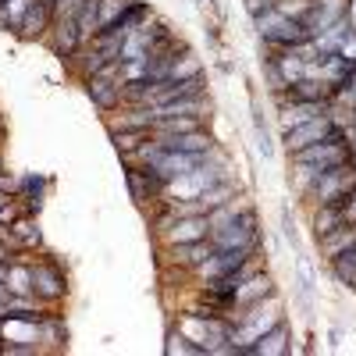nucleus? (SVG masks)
Listing matches in <instances>:
<instances>
[{"label": "nucleus", "mask_w": 356, "mask_h": 356, "mask_svg": "<svg viewBox=\"0 0 356 356\" xmlns=\"http://www.w3.org/2000/svg\"><path fill=\"white\" fill-rule=\"evenodd\" d=\"M54 25V8H50V0H29L25 4V15H22V33L25 36H40L47 33V29Z\"/></svg>", "instance_id": "4468645a"}, {"label": "nucleus", "mask_w": 356, "mask_h": 356, "mask_svg": "<svg viewBox=\"0 0 356 356\" xmlns=\"http://www.w3.org/2000/svg\"><path fill=\"white\" fill-rule=\"evenodd\" d=\"M253 250L257 246H235V250H214L211 257H207L196 271L203 278H214V275H228V271H239V267H246L253 260Z\"/></svg>", "instance_id": "423d86ee"}, {"label": "nucleus", "mask_w": 356, "mask_h": 356, "mask_svg": "<svg viewBox=\"0 0 356 356\" xmlns=\"http://www.w3.org/2000/svg\"><path fill=\"white\" fill-rule=\"evenodd\" d=\"M50 4H54V0H50Z\"/></svg>", "instance_id": "a19ab883"}, {"label": "nucleus", "mask_w": 356, "mask_h": 356, "mask_svg": "<svg viewBox=\"0 0 356 356\" xmlns=\"http://www.w3.org/2000/svg\"><path fill=\"white\" fill-rule=\"evenodd\" d=\"M328 111V104H314V100H292V104H282V129H296V125H303L310 122V118L324 114Z\"/></svg>", "instance_id": "f3484780"}, {"label": "nucleus", "mask_w": 356, "mask_h": 356, "mask_svg": "<svg viewBox=\"0 0 356 356\" xmlns=\"http://www.w3.org/2000/svg\"><path fill=\"white\" fill-rule=\"evenodd\" d=\"M86 97L93 100L100 111H114L118 104L125 100L122 79H114V75H93V79H86Z\"/></svg>", "instance_id": "1a4fd4ad"}, {"label": "nucleus", "mask_w": 356, "mask_h": 356, "mask_svg": "<svg viewBox=\"0 0 356 356\" xmlns=\"http://www.w3.org/2000/svg\"><path fill=\"white\" fill-rule=\"evenodd\" d=\"M65 292H68V285H65L61 267L50 264V260L33 264V296H40V300H47V303H54V300H61Z\"/></svg>", "instance_id": "0eeeda50"}, {"label": "nucleus", "mask_w": 356, "mask_h": 356, "mask_svg": "<svg viewBox=\"0 0 356 356\" xmlns=\"http://www.w3.org/2000/svg\"><path fill=\"white\" fill-rule=\"evenodd\" d=\"M332 129H335V122H332V114H328V111L317 114V118H310V122H303V125L289 129V132H285V146H289V154H296V150H307V146L321 143V139L328 136Z\"/></svg>", "instance_id": "39448f33"}, {"label": "nucleus", "mask_w": 356, "mask_h": 356, "mask_svg": "<svg viewBox=\"0 0 356 356\" xmlns=\"http://www.w3.org/2000/svg\"><path fill=\"white\" fill-rule=\"evenodd\" d=\"M125 182H129V193L136 203H146V200H157L164 193V182L150 171V168H125Z\"/></svg>", "instance_id": "9b49d317"}, {"label": "nucleus", "mask_w": 356, "mask_h": 356, "mask_svg": "<svg viewBox=\"0 0 356 356\" xmlns=\"http://www.w3.org/2000/svg\"><path fill=\"white\" fill-rule=\"evenodd\" d=\"M349 125H356V107H349Z\"/></svg>", "instance_id": "72a5a7b5"}, {"label": "nucleus", "mask_w": 356, "mask_h": 356, "mask_svg": "<svg viewBox=\"0 0 356 356\" xmlns=\"http://www.w3.org/2000/svg\"><path fill=\"white\" fill-rule=\"evenodd\" d=\"M253 136H257V154L264 161H271L275 157V143H271V132H267L264 118H260V107H253Z\"/></svg>", "instance_id": "393cba45"}, {"label": "nucleus", "mask_w": 356, "mask_h": 356, "mask_svg": "<svg viewBox=\"0 0 356 356\" xmlns=\"http://www.w3.org/2000/svg\"><path fill=\"white\" fill-rule=\"evenodd\" d=\"M282 235H285V243H289L296 253H303V243H300V228H296V221H292V211H289V207H282Z\"/></svg>", "instance_id": "c85d7f7f"}, {"label": "nucleus", "mask_w": 356, "mask_h": 356, "mask_svg": "<svg viewBox=\"0 0 356 356\" xmlns=\"http://www.w3.org/2000/svg\"><path fill=\"white\" fill-rule=\"evenodd\" d=\"M200 4H203V0H200Z\"/></svg>", "instance_id": "ea45409f"}, {"label": "nucleus", "mask_w": 356, "mask_h": 356, "mask_svg": "<svg viewBox=\"0 0 356 356\" xmlns=\"http://www.w3.org/2000/svg\"><path fill=\"white\" fill-rule=\"evenodd\" d=\"M211 253H214V243H211V239H196V243H175V246H168V250H164V257H168V260L182 264V267H193V271H196V267H200L207 257H211Z\"/></svg>", "instance_id": "f8f14e48"}, {"label": "nucleus", "mask_w": 356, "mask_h": 356, "mask_svg": "<svg viewBox=\"0 0 356 356\" xmlns=\"http://www.w3.org/2000/svg\"><path fill=\"white\" fill-rule=\"evenodd\" d=\"M200 72H203V68H200V61H196V57H193V54L186 50V54L178 57L175 65H171L168 79H171V82H178V79H193V75H200Z\"/></svg>", "instance_id": "a878e982"}, {"label": "nucleus", "mask_w": 356, "mask_h": 356, "mask_svg": "<svg viewBox=\"0 0 356 356\" xmlns=\"http://www.w3.org/2000/svg\"><path fill=\"white\" fill-rule=\"evenodd\" d=\"M0 342H4V335H0ZM0 353H4V346H0Z\"/></svg>", "instance_id": "4c0bfd02"}, {"label": "nucleus", "mask_w": 356, "mask_h": 356, "mask_svg": "<svg viewBox=\"0 0 356 356\" xmlns=\"http://www.w3.org/2000/svg\"><path fill=\"white\" fill-rule=\"evenodd\" d=\"M328 264H332L335 278H339L346 289L356 292V257H353V253H342V257H335V260H328Z\"/></svg>", "instance_id": "b1692460"}, {"label": "nucleus", "mask_w": 356, "mask_h": 356, "mask_svg": "<svg viewBox=\"0 0 356 356\" xmlns=\"http://www.w3.org/2000/svg\"><path fill=\"white\" fill-rule=\"evenodd\" d=\"M8 239H11V243H18V246H40V243H43V235H40L36 221L22 218V221H11V232H8Z\"/></svg>", "instance_id": "412c9836"}, {"label": "nucleus", "mask_w": 356, "mask_h": 356, "mask_svg": "<svg viewBox=\"0 0 356 356\" xmlns=\"http://www.w3.org/2000/svg\"><path fill=\"white\" fill-rule=\"evenodd\" d=\"M54 50L61 57H75L79 47H82V36H79V22L75 18H54Z\"/></svg>", "instance_id": "dca6fc26"}, {"label": "nucleus", "mask_w": 356, "mask_h": 356, "mask_svg": "<svg viewBox=\"0 0 356 356\" xmlns=\"http://www.w3.org/2000/svg\"><path fill=\"white\" fill-rule=\"evenodd\" d=\"M8 271H11V264H0V282L8 285Z\"/></svg>", "instance_id": "473e14b6"}, {"label": "nucleus", "mask_w": 356, "mask_h": 356, "mask_svg": "<svg viewBox=\"0 0 356 356\" xmlns=\"http://www.w3.org/2000/svg\"><path fill=\"white\" fill-rule=\"evenodd\" d=\"M275 8H278V0H246V11H250V18H260V15L275 11Z\"/></svg>", "instance_id": "7c9ffc66"}, {"label": "nucleus", "mask_w": 356, "mask_h": 356, "mask_svg": "<svg viewBox=\"0 0 356 356\" xmlns=\"http://www.w3.org/2000/svg\"><path fill=\"white\" fill-rule=\"evenodd\" d=\"M264 300H275V278L264 275V271H253L239 285V292H235V307L232 310H250V307H257Z\"/></svg>", "instance_id": "6e6552de"}, {"label": "nucleus", "mask_w": 356, "mask_h": 356, "mask_svg": "<svg viewBox=\"0 0 356 356\" xmlns=\"http://www.w3.org/2000/svg\"><path fill=\"white\" fill-rule=\"evenodd\" d=\"M285 353H292V339H289V328L282 321L250 346V356H285Z\"/></svg>", "instance_id": "ddd939ff"}, {"label": "nucleus", "mask_w": 356, "mask_h": 356, "mask_svg": "<svg viewBox=\"0 0 356 356\" xmlns=\"http://www.w3.org/2000/svg\"><path fill=\"white\" fill-rule=\"evenodd\" d=\"M339 225H346L342 203H321L314 211V235H317V239H321V235H328V232H335Z\"/></svg>", "instance_id": "aec40b11"}, {"label": "nucleus", "mask_w": 356, "mask_h": 356, "mask_svg": "<svg viewBox=\"0 0 356 356\" xmlns=\"http://www.w3.org/2000/svg\"><path fill=\"white\" fill-rule=\"evenodd\" d=\"M161 235H164V246L211 239V221H207V214H186V218L164 214L161 218Z\"/></svg>", "instance_id": "20e7f679"}, {"label": "nucleus", "mask_w": 356, "mask_h": 356, "mask_svg": "<svg viewBox=\"0 0 356 356\" xmlns=\"http://www.w3.org/2000/svg\"><path fill=\"white\" fill-rule=\"evenodd\" d=\"M154 136V129H111V139H114V150L122 157H132L139 146Z\"/></svg>", "instance_id": "6ab92c4d"}, {"label": "nucleus", "mask_w": 356, "mask_h": 356, "mask_svg": "<svg viewBox=\"0 0 356 356\" xmlns=\"http://www.w3.org/2000/svg\"><path fill=\"white\" fill-rule=\"evenodd\" d=\"M22 189H25V200H29V211H40V193L47 189V178L25 175V178H22Z\"/></svg>", "instance_id": "cd10ccee"}, {"label": "nucleus", "mask_w": 356, "mask_h": 356, "mask_svg": "<svg viewBox=\"0 0 356 356\" xmlns=\"http://www.w3.org/2000/svg\"><path fill=\"white\" fill-rule=\"evenodd\" d=\"M349 164H353V171H356V157H353V161H349Z\"/></svg>", "instance_id": "e433bc0d"}, {"label": "nucleus", "mask_w": 356, "mask_h": 356, "mask_svg": "<svg viewBox=\"0 0 356 356\" xmlns=\"http://www.w3.org/2000/svg\"><path fill=\"white\" fill-rule=\"evenodd\" d=\"M161 143V150H175V154H211L214 150V136L207 129L196 132H178V136H154Z\"/></svg>", "instance_id": "9d476101"}, {"label": "nucleus", "mask_w": 356, "mask_h": 356, "mask_svg": "<svg viewBox=\"0 0 356 356\" xmlns=\"http://www.w3.org/2000/svg\"><path fill=\"white\" fill-rule=\"evenodd\" d=\"M164 353H168V356H207V353H203L189 335H182V332H168Z\"/></svg>", "instance_id": "4be33fe9"}, {"label": "nucleus", "mask_w": 356, "mask_h": 356, "mask_svg": "<svg viewBox=\"0 0 356 356\" xmlns=\"http://www.w3.org/2000/svg\"><path fill=\"white\" fill-rule=\"evenodd\" d=\"M342 211H346V221H356V189L346 196V203H342Z\"/></svg>", "instance_id": "2f4dec72"}, {"label": "nucleus", "mask_w": 356, "mask_h": 356, "mask_svg": "<svg viewBox=\"0 0 356 356\" xmlns=\"http://www.w3.org/2000/svg\"><path fill=\"white\" fill-rule=\"evenodd\" d=\"M253 22H257L260 40H264V43H275V47H300V43L314 40V33L307 29L303 18H289V15H282L278 8L267 11V15H260V18H253Z\"/></svg>", "instance_id": "f257e3e1"}, {"label": "nucleus", "mask_w": 356, "mask_h": 356, "mask_svg": "<svg viewBox=\"0 0 356 356\" xmlns=\"http://www.w3.org/2000/svg\"><path fill=\"white\" fill-rule=\"evenodd\" d=\"M296 300H300L303 310H310L314 303V267H310V257L307 253H296Z\"/></svg>", "instance_id": "a211bd4d"}, {"label": "nucleus", "mask_w": 356, "mask_h": 356, "mask_svg": "<svg viewBox=\"0 0 356 356\" xmlns=\"http://www.w3.org/2000/svg\"><path fill=\"white\" fill-rule=\"evenodd\" d=\"M8 289L18 292V296H33V264H11L8 271Z\"/></svg>", "instance_id": "5701e85b"}, {"label": "nucleus", "mask_w": 356, "mask_h": 356, "mask_svg": "<svg viewBox=\"0 0 356 356\" xmlns=\"http://www.w3.org/2000/svg\"><path fill=\"white\" fill-rule=\"evenodd\" d=\"M0 321H8V307L4 303H0Z\"/></svg>", "instance_id": "f704fd0d"}, {"label": "nucleus", "mask_w": 356, "mask_h": 356, "mask_svg": "<svg viewBox=\"0 0 356 356\" xmlns=\"http://www.w3.org/2000/svg\"><path fill=\"white\" fill-rule=\"evenodd\" d=\"M335 100H342V104L356 107V72L349 75V82H346V86H339V93H335Z\"/></svg>", "instance_id": "c756f323"}, {"label": "nucleus", "mask_w": 356, "mask_h": 356, "mask_svg": "<svg viewBox=\"0 0 356 356\" xmlns=\"http://www.w3.org/2000/svg\"><path fill=\"white\" fill-rule=\"evenodd\" d=\"M356 189V171L353 164H339V168H328L317 175V182L310 189V196L317 203H346V196Z\"/></svg>", "instance_id": "7ed1b4c3"}, {"label": "nucleus", "mask_w": 356, "mask_h": 356, "mask_svg": "<svg viewBox=\"0 0 356 356\" xmlns=\"http://www.w3.org/2000/svg\"><path fill=\"white\" fill-rule=\"evenodd\" d=\"M257 211H239L228 225L211 232L214 250H235V246H257L260 243V228H257Z\"/></svg>", "instance_id": "f03ea898"}, {"label": "nucleus", "mask_w": 356, "mask_h": 356, "mask_svg": "<svg viewBox=\"0 0 356 356\" xmlns=\"http://www.w3.org/2000/svg\"><path fill=\"white\" fill-rule=\"evenodd\" d=\"M129 8H132V0H100V29L111 25V22H118Z\"/></svg>", "instance_id": "bb28decb"}, {"label": "nucleus", "mask_w": 356, "mask_h": 356, "mask_svg": "<svg viewBox=\"0 0 356 356\" xmlns=\"http://www.w3.org/2000/svg\"><path fill=\"white\" fill-rule=\"evenodd\" d=\"M4 207H8V196H4V193H0V211H4Z\"/></svg>", "instance_id": "c9c22d12"}, {"label": "nucleus", "mask_w": 356, "mask_h": 356, "mask_svg": "<svg viewBox=\"0 0 356 356\" xmlns=\"http://www.w3.org/2000/svg\"><path fill=\"white\" fill-rule=\"evenodd\" d=\"M0 168H4V164H0ZM0 175H4V171H0Z\"/></svg>", "instance_id": "58836bf2"}, {"label": "nucleus", "mask_w": 356, "mask_h": 356, "mask_svg": "<svg viewBox=\"0 0 356 356\" xmlns=\"http://www.w3.org/2000/svg\"><path fill=\"white\" fill-rule=\"evenodd\" d=\"M321 253L328 257V260H335V257H342V253H349L353 246H356V221H346V225H339L335 232H328V235H321Z\"/></svg>", "instance_id": "2eb2a0df"}]
</instances>
